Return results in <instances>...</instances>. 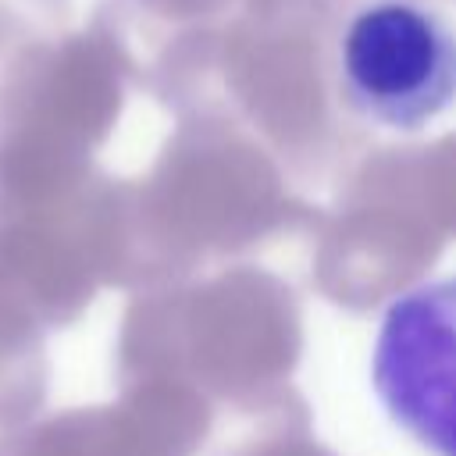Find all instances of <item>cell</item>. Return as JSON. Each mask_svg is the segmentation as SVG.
Listing matches in <instances>:
<instances>
[{"instance_id":"obj_1","label":"cell","mask_w":456,"mask_h":456,"mask_svg":"<svg viewBox=\"0 0 456 456\" xmlns=\"http://www.w3.org/2000/svg\"><path fill=\"white\" fill-rule=\"evenodd\" d=\"M335 86L360 121L420 132L456 107V25L424 0H363L338 28Z\"/></svg>"},{"instance_id":"obj_3","label":"cell","mask_w":456,"mask_h":456,"mask_svg":"<svg viewBox=\"0 0 456 456\" xmlns=\"http://www.w3.org/2000/svg\"><path fill=\"white\" fill-rule=\"evenodd\" d=\"M43 395V353L25 289L0 267V428L18 424Z\"/></svg>"},{"instance_id":"obj_2","label":"cell","mask_w":456,"mask_h":456,"mask_svg":"<svg viewBox=\"0 0 456 456\" xmlns=\"http://www.w3.org/2000/svg\"><path fill=\"white\" fill-rule=\"evenodd\" d=\"M370 385L410 438L456 456V274L399 292L374 335Z\"/></svg>"}]
</instances>
